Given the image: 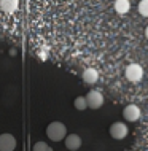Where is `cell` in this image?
Instances as JSON below:
<instances>
[{
    "mask_svg": "<svg viewBox=\"0 0 148 151\" xmlns=\"http://www.w3.org/2000/svg\"><path fill=\"white\" fill-rule=\"evenodd\" d=\"M46 135L53 142H61L67 137V127L61 121H53V122H49L46 127Z\"/></svg>",
    "mask_w": 148,
    "mask_h": 151,
    "instance_id": "1",
    "label": "cell"
},
{
    "mask_svg": "<svg viewBox=\"0 0 148 151\" xmlns=\"http://www.w3.org/2000/svg\"><path fill=\"white\" fill-rule=\"evenodd\" d=\"M124 75L131 83H139V81L142 80V76H143V68L139 64H131V65L126 67Z\"/></svg>",
    "mask_w": 148,
    "mask_h": 151,
    "instance_id": "2",
    "label": "cell"
},
{
    "mask_svg": "<svg viewBox=\"0 0 148 151\" xmlns=\"http://www.w3.org/2000/svg\"><path fill=\"white\" fill-rule=\"evenodd\" d=\"M127 132H129V129H127V126L124 122L116 121L110 126V135H112V138H115V140H123V138H126Z\"/></svg>",
    "mask_w": 148,
    "mask_h": 151,
    "instance_id": "3",
    "label": "cell"
},
{
    "mask_svg": "<svg viewBox=\"0 0 148 151\" xmlns=\"http://www.w3.org/2000/svg\"><path fill=\"white\" fill-rule=\"evenodd\" d=\"M86 100H88V107L92 110H97L104 105V96H102V92L94 91V89H91L86 94Z\"/></svg>",
    "mask_w": 148,
    "mask_h": 151,
    "instance_id": "4",
    "label": "cell"
},
{
    "mask_svg": "<svg viewBox=\"0 0 148 151\" xmlns=\"http://www.w3.org/2000/svg\"><path fill=\"white\" fill-rule=\"evenodd\" d=\"M140 115H142L140 108H139L137 105H134V104L127 105V107H124V110H123V116H124V119L129 121V122L139 121L140 119Z\"/></svg>",
    "mask_w": 148,
    "mask_h": 151,
    "instance_id": "5",
    "label": "cell"
},
{
    "mask_svg": "<svg viewBox=\"0 0 148 151\" xmlns=\"http://www.w3.org/2000/svg\"><path fill=\"white\" fill-rule=\"evenodd\" d=\"M16 138L11 134H0V151H14Z\"/></svg>",
    "mask_w": 148,
    "mask_h": 151,
    "instance_id": "6",
    "label": "cell"
},
{
    "mask_svg": "<svg viewBox=\"0 0 148 151\" xmlns=\"http://www.w3.org/2000/svg\"><path fill=\"white\" fill-rule=\"evenodd\" d=\"M64 142H65V148H67L69 151H77V150H80V146H81V137L80 135H77V134H70V135H67L64 138Z\"/></svg>",
    "mask_w": 148,
    "mask_h": 151,
    "instance_id": "7",
    "label": "cell"
},
{
    "mask_svg": "<svg viewBox=\"0 0 148 151\" xmlns=\"http://www.w3.org/2000/svg\"><path fill=\"white\" fill-rule=\"evenodd\" d=\"M81 78L86 84H96L99 81V72L96 68H86L83 72V75H81Z\"/></svg>",
    "mask_w": 148,
    "mask_h": 151,
    "instance_id": "8",
    "label": "cell"
},
{
    "mask_svg": "<svg viewBox=\"0 0 148 151\" xmlns=\"http://www.w3.org/2000/svg\"><path fill=\"white\" fill-rule=\"evenodd\" d=\"M19 6V0H0V8H2L5 13L13 14Z\"/></svg>",
    "mask_w": 148,
    "mask_h": 151,
    "instance_id": "9",
    "label": "cell"
},
{
    "mask_svg": "<svg viewBox=\"0 0 148 151\" xmlns=\"http://www.w3.org/2000/svg\"><path fill=\"white\" fill-rule=\"evenodd\" d=\"M131 10V3L129 0H116L115 2V11L118 14H126Z\"/></svg>",
    "mask_w": 148,
    "mask_h": 151,
    "instance_id": "10",
    "label": "cell"
},
{
    "mask_svg": "<svg viewBox=\"0 0 148 151\" xmlns=\"http://www.w3.org/2000/svg\"><path fill=\"white\" fill-rule=\"evenodd\" d=\"M73 105H75V108L78 110V111H83V110L89 108L88 107V100H86V96H78L75 100H73Z\"/></svg>",
    "mask_w": 148,
    "mask_h": 151,
    "instance_id": "11",
    "label": "cell"
},
{
    "mask_svg": "<svg viewBox=\"0 0 148 151\" xmlns=\"http://www.w3.org/2000/svg\"><path fill=\"white\" fill-rule=\"evenodd\" d=\"M32 151H53V148L46 142H37L34 145V148H32Z\"/></svg>",
    "mask_w": 148,
    "mask_h": 151,
    "instance_id": "12",
    "label": "cell"
},
{
    "mask_svg": "<svg viewBox=\"0 0 148 151\" xmlns=\"http://www.w3.org/2000/svg\"><path fill=\"white\" fill-rule=\"evenodd\" d=\"M139 13L143 18H148V0H140L139 2Z\"/></svg>",
    "mask_w": 148,
    "mask_h": 151,
    "instance_id": "13",
    "label": "cell"
},
{
    "mask_svg": "<svg viewBox=\"0 0 148 151\" xmlns=\"http://www.w3.org/2000/svg\"><path fill=\"white\" fill-rule=\"evenodd\" d=\"M145 37L148 38V26H147V29H145Z\"/></svg>",
    "mask_w": 148,
    "mask_h": 151,
    "instance_id": "14",
    "label": "cell"
}]
</instances>
